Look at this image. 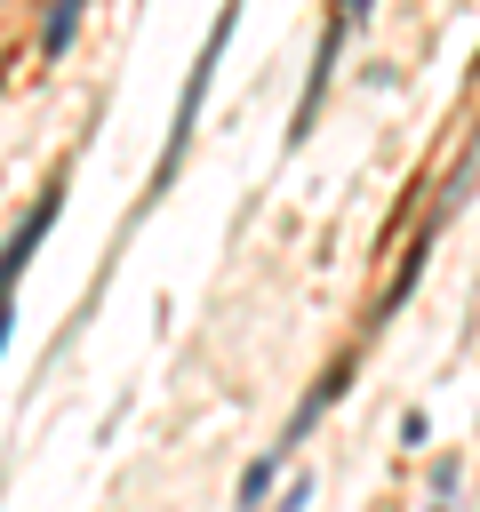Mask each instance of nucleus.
I'll use <instances>...</instances> for the list:
<instances>
[{"label":"nucleus","instance_id":"obj_1","mask_svg":"<svg viewBox=\"0 0 480 512\" xmlns=\"http://www.w3.org/2000/svg\"><path fill=\"white\" fill-rule=\"evenodd\" d=\"M232 32H240V0H224V8H216L208 40H200V56H192V72H184V96H176L168 144H160V160H152V192H144V208H152V200H160V192L176 184V168H184V152H192V136H200V104H208V88H216V64H224Z\"/></svg>","mask_w":480,"mask_h":512},{"label":"nucleus","instance_id":"obj_12","mask_svg":"<svg viewBox=\"0 0 480 512\" xmlns=\"http://www.w3.org/2000/svg\"><path fill=\"white\" fill-rule=\"evenodd\" d=\"M424 512H456V496H432V504H424Z\"/></svg>","mask_w":480,"mask_h":512},{"label":"nucleus","instance_id":"obj_3","mask_svg":"<svg viewBox=\"0 0 480 512\" xmlns=\"http://www.w3.org/2000/svg\"><path fill=\"white\" fill-rule=\"evenodd\" d=\"M344 40H352V24L328 8V24H320V48H312V72H304V96H296V112H288V144H304V136H312V120H320V104H328V88H336Z\"/></svg>","mask_w":480,"mask_h":512},{"label":"nucleus","instance_id":"obj_4","mask_svg":"<svg viewBox=\"0 0 480 512\" xmlns=\"http://www.w3.org/2000/svg\"><path fill=\"white\" fill-rule=\"evenodd\" d=\"M352 368H360V352H336V360H328V368H320V376L304 384V400H296V416H288V424H280V440H272L280 456H296V448L312 440V424H320V416L336 408V392L352 384Z\"/></svg>","mask_w":480,"mask_h":512},{"label":"nucleus","instance_id":"obj_2","mask_svg":"<svg viewBox=\"0 0 480 512\" xmlns=\"http://www.w3.org/2000/svg\"><path fill=\"white\" fill-rule=\"evenodd\" d=\"M56 216H64V184H48V192L32 200V216H16V232H8V248H0V352H8V320H16V280L32 272V256H40V240H48Z\"/></svg>","mask_w":480,"mask_h":512},{"label":"nucleus","instance_id":"obj_8","mask_svg":"<svg viewBox=\"0 0 480 512\" xmlns=\"http://www.w3.org/2000/svg\"><path fill=\"white\" fill-rule=\"evenodd\" d=\"M432 440V416L424 408H400V448H424Z\"/></svg>","mask_w":480,"mask_h":512},{"label":"nucleus","instance_id":"obj_6","mask_svg":"<svg viewBox=\"0 0 480 512\" xmlns=\"http://www.w3.org/2000/svg\"><path fill=\"white\" fill-rule=\"evenodd\" d=\"M280 472H288V456H280V448H264V456H256V464L240 472L232 504H240V512H264V496H272V480H280Z\"/></svg>","mask_w":480,"mask_h":512},{"label":"nucleus","instance_id":"obj_10","mask_svg":"<svg viewBox=\"0 0 480 512\" xmlns=\"http://www.w3.org/2000/svg\"><path fill=\"white\" fill-rule=\"evenodd\" d=\"M304 504H312V472H296V480H288V496H280L272 512H304Z\"/></svg>","mask_w":480,"mask_h":512},{"label":"nucleus","instance_id":"obj_7","mask_svg":"<svg viewBox=\"0 0 480 512\" xmlns=\"http://www.w3.org/2000/svg\"><path fill=\"white\" fill-rule=\"evenodd\" d=\"M80 16H88V0H48V16H40V56H48V64H56L64 48H72Z\"/></svg>","mask_w":480,"mask_h":512},{"label":"nucleus","instance_id":"obj_11","mask_svg":"<svg viewBox=\"0 0 480 512\" xmlns=\"http://www.w3.org/2000/svg\"><path fill=\"white\" fill-rule=\"evenodd\" d=\"M336 16H344V24H352V32H360V24H368V16H376V0H336Z\"/></svg>","mask_w":480,"mask_h":512},{"label":"nucleus","instance_id":"obj_9","mask_svg":"<svg viewBox=\"0 0 480 512\" xmlns=\"http://www.w3.org/2000/svg\"><path fill=\"white\" fill-rule=\"evenodd\" d=\"M456 480H464V456H440L432 464V496H456Z\"/></svg>","mask_w":480,"mask_h":512},{"label":"nucleus","instance_id":"obj_5","mask_svg":"<svg viewBox=\"0 0 480 512\" xmlns=\"http://www.w3.org/2000/svg\"><path fill=\"white\" fill-rule=\"evenodd\" d=\"M424 264H432V224H424V232H416V248H408V256H400V272H392V288H384V296H376V328H384V320H392V312H400V304H408V296H416V280H424Z\"/></svg>","mask_w":480,"mask_h":512}]
</instances>
